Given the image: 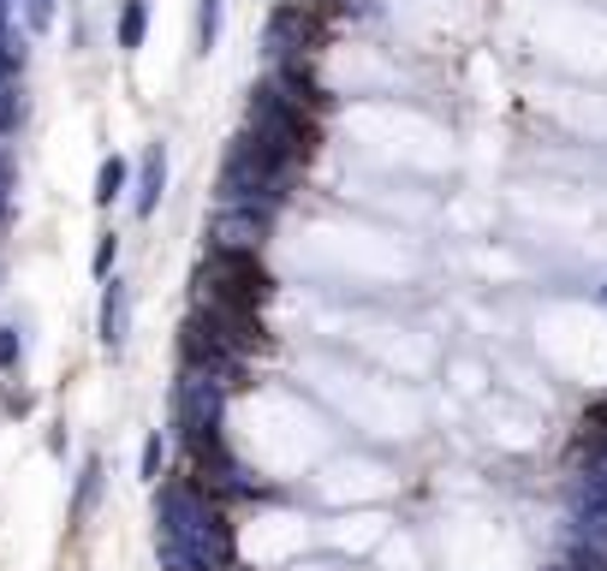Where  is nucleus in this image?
Listing matches in <instances>:
<instances>
[{"instance_id":"1","label":"nucleus","mask_w":607,"mask_h":571,"mask_svg":"<svg viewBox=\"0 0 607 571\" xmlns=\"http://www.w3.org/2000/svg\"><path fill=\"white\" fill-rule=\"evenodd\" d=\"M155 524H161V553L173 571H227L233 560V535H227V518H221L203 489H190V482H173L161 489L155 500Z\"/></svg>"},{"instance_id":"2","label":"nucleus","mask_w":607,"mask_h":571,"mask_svg":"<svg viewBox=\"0 0 607 571\" xmlns=\"http://www.w3.org/2000/svg\"><path fill=\"white\" fill-rule=\"evenodd\" d=\"M292 161H281L268 144H256V137H245L233 155H227V173H221V197L227 203H256V197H274V190L286 185Z\"/></svg>"},{"instance_id":"3","label":"nucleus","mask_w":607,"mask_h":571,"mask_svg":"<svg viewBox=\"0 0 607 571\" xmlns=\"http://www.w3.org/2000/svg\"><path fill=\"white\" fill-rule=\"evenodd\" d=\"M263 233H268V215H256V203H233V209L215 215V227H209V238L221 250H256Z\"/></svg>"},{"instance_id":"4","label":"nucleus","mask_w":607,"mask_h":571,"mask_svg":"<svg viewBox=\"0 0 607 571\" xmlns=\"http://www.w3.org/2000/svg\"><path fill=\"white\" fill-rule=\"evenodd\" d=\"M126 327H131V286L108 280V292H101V345L126 352Z\"/></svg>"},{"instance_id":"5","label":"nucleus","mask_w":607,"mask_h":571,"mask_svg":"<svg viewBox=\"0 0 607 571\" xmlns=\"http://www.w3.org/2000/svg\"><path fill=\"white\" fill-rule=\"evenodd\" d=\"M161 190H167V149L149 144L144 149V173H137V215L161 209Z\"/></svg>"},{"instance_id":"6","label":"nucleus","mask_w":607,"mask_h":571,"mask_svg":"<svg viewBox=\"0 0 607 571\" xmlns=\"http://www.w3.org/2000/svg\"><path fill=\"white\" fill-rule=\"evenodd\" d=\"M304 37H310L304 7H281V12L268 19V48H274V55H298V48H304Z\"/></svg>"},{"instance_id":"7","label":"nucleus","mask_w":607,"mask_h":571,"mask_svg":"<svg viewBox=\"0 0 607 571\" xmlns=\"http://www.w3.org/2000/svg\"><path fill=\"white\" fill-rule=\"evenodd\" d=\"M144 37H149V0H126V12H119V48L137 55Z\"/></svg>"},{"instance_id":"8","label":"nucleus","mask_w":607,"mask_h":571,"mask_svg":"<svg viewBox=\"0 0 607 571\" xmlns=\"http://www.w3.org/2000/svg\"><path fill=\"white\" fill-rule=\"evenodd\" d=\"M96 494H101V459L84 464V476H78V494H72V524H84V512L96 506Z\"/></svg>"},{"instance_id":"9","label":"nucleus","mask_w":607,"mask_h":571,"mask_svg":"<svg viewBox=\"0 0 607 571\" xmlns=\"http://www.w3.org/2000/svg\"><path fill=\"white\" fill-rule=\"evenodd\" d=\"M126 179H131V167L119 161V155H108V161H101V173H96V203H114L119 190H126Z\"/></svg>"},{"instance_id":"10","label":"nucleus","mask_w":607,"mask_h":571,"mask_svg":"<svg viewBox=\"0 0 607 571\" xmlns=\"http://www.w3.org/2000/svg\"><path fill=\"white\" fill-rule=\"evenodd\" d=\"M221 42V0H203L197 7V55H215Z\"/></svg>"},{"instance_id":"11","label":"nucleus","mask_w":607,"mask_h":571,"mask_svg":"<svg viewBox=\"0 0 607 571\" xmlns=\"http://www.w3.org/2000/svg\"><path fill=\"white\" fill-rule=\"evenodd\" d=\"M25 19H30V30H48L55 24V0H25Z\"/></svg>"},{"instance_id":"12","label":"nucleus","mask_w":607,"mask_h":571,"mask_svg":"<svg viewBox=\"0 0 607 571\" xmlns=\"http://www.w3.org/2000/svg\"><path fill=\"white\" fill-rule=\"evenodd\" d=\"M161 453H167V446H161V435H149V441H144V482H155V476H161Z\"/></svg>"},{"instance_id":"13","label":"nucleus","mask_w":607,"mask_h":571,"mask_svg":"<svg viewBox=\"0 0 607 571\" xmlns=\"http://www.w3.org/2000/svg\"><path fill=\"white\" fill-rule=\"evenodd\" d=\"M19 327H0V370H12V363H19Z\"/></svg>"},{"instance_id":"14","label":"nucleus","mask_w":607,"mask_h":571,"mask_svg":"<svg viewBox=\"0 0 607 571\" xmlns=\"http://www.w3.org/2000/svg\"><path fill=\"white\" fill-rule=\"evenodd\" d=\"M114 256H119V238H114V233H101V245H96V274H101V280H108Z\"/></svg>"},{"instance_id":"15","label":"nucleus","mask_w":607,"mask_h":571,"mask_svg":"<svg viewBox=\"0 0 607 571\" xmlns=\"http://www.w3.org/2000/svg\"><path fill=\"white\" fill-rule=\"evenodd\" d=\"M7 185H12V173H7V155H0V203H7Z\"/></svg>"}]
</instances>
